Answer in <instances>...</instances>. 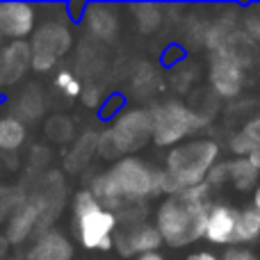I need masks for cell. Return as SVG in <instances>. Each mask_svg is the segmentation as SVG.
<instances>
[{
    "label": "cell",
    "instance_id": "15",
    "mask_svg": "<svg viewBox=\"0 0 260 260\" xmlns=\"http://www.w3.org/2000/svg\"><path fill=\"white\" fill-rule=\"evenodd\" d=\"M231 151L235 153V157H249L253 151L260 146V117L249 119L247 123H242L233 133L229 142Z\"/></svg>",
    "mask_w": 260,
    "mask_h": 260
},
{
    "label": "cell",
    "instance_id": "19",
    "mask_svg": "<svg viewBox=\"0 0 260 260\" xmlns=\"http://www.w3.org/2000/svg\"><path fill=\"white\" fill-rule=\"evenodd\" d=\"M55 85H57L69 99H78V96H82V85L69 71H59L57 78H55Z\"/></svg>",
    "mask_w": 260,
    "mask_h": 260
},
{
    "label": "cell",
    "instance_id": "21",
    "mask_svg": "<svg viewBox=\"0 0 260 260\" xmlns=\"http://www.w3.org/2000/svg\"><path fill=\"white\" fill-rule=\"evenodd\" d=\"M185 260H219V256L212 253V251H194V253H189Z\"/></svg>",
    "mask_w": 260,
    "mask_h": 260
},
{
    "label": "cell",
    "instance_id": "7",
    "mask_svg": "<svg viewBox=\"0 0 260 260\" xmlns=\"http://www.w3.org/2000/svg\"><path fill=\"white\" fill-rule=\"evenodd\" d=\"M151 135H153L151 112L133 110V112L119 117V121L112 126L108 137L112 139L114 153H126V151H135V148H142V144L146 139H151Z\"/></svg>",
    "mask_w": 260,
    "mask_h": 260
},
{
    "label": "cell",
    "instance_id": "10",
    "mask_svg": "<svg viewBox=\"0 0 260 260\" xmlns=\"http://www.w3.org/2000/svg\"><path fill=\"white\" fill-rule=\"evenodd\" d=\"M162 247V235L153 224L139 221L133 224L130 229L121 231L114 235V249L121 258H137L148 251H160Z\"/></svg>",
    "mask_w": 260,
    "mask_h": 260
},
{
    "label": "cell",
    "instance_id": "23",
    "mask_svg": "<svg viewBox=\"0 0 260 260\" xmlns=\"http://www.w3.org/2000/svg\"><path fill=\"white\" fill-rule=\"evenodd\" d=\"M249 162H251V165H253V167H256V169L260 171V146H258L256 151L251 153V155H249Z\"/></svg>",
    "mask_w": 260,
    "mask_h": 260
},
{
    "label": "cell",
    "instance_id": "11",
    "mask_svg": "<svg viewBox=\"0 0 260 260\" xmlns=\"http://www.w3.org/2000/svg\"><path fill=\"white\" fill-rule=\"evenodd\" d=\"M210 82L217 94L224 96V99L238 96L244 85V71H242V67H240L238 57L229 55L226 50H219V53L215 55V59H212Z\"/></svg>",
    "mask_w": 260,
    "mask_h": 260
},
{
    "label": "cell",
    "instance_id": "1",
    "mask_svg": "<svg viewBox=\"0 0 260 260\" xmlns=\"http://www.w3.org/2000/svg\"><path fill=\"white\" fill-rule=\"evenodd\" d=\"M212 189L206 183L171 194L157 206L155 229L162 235V244L180 249L194 244L206 233V219L212 208Z\"/></svg>",
    "mask_w": 260,
    "mask_h": 260
},
{
    "label": "cell",
    "instance_id": "16",
    "mask_svg": "<svg viewBox=\"0 0 260 260\" xmlns=\"http://www.w3.org/2000/svg\"><path fill=\"white\" fill-rule=\"evenodd\" d=\"M226 169H229V183L233 185L240 192H247V189H256L260 183V171L249 162V157H235V160L226 162Z\"/></svg>",
    "mask_w": 260,
    "mask_h": 260
},
{
    "label": "cell",
    "instance_id": "9",
    "mask_svg": "<svg viewBox=\"0 0 260 260\" xmlns=\"http://www.w3.org/2000/svg\"><path fill=\"white\" fill-rule=\"evenodd\" d=\"M37 30V7L30 3H0V39L25 41Z\"/></svg>",
    "mask_w": 260,
    "mask_h": 260
},
{
    "label": "cell",
    "instance_id": "17",
    "mask_svg": "<svg viewBox=\"0 0 260 260\" xmlns=\"http://www.w3.org/2000/svg\"><path fill=\"white\" fill-rule=\"evenodd\" d=\"M27 139V126L23 119L14 117H3L0 119V151L3 153H12L25 144Z\"/></svg>",
    "mask_w": 260,
    "mask_h": 260
},
{
    "label": "cell",
    "instance_id": "8",
    "mask_svg": "<svg viewBox=\"0 0 260 260\" xmlns=\"http://www.w3.org/2000/svg\"><path fill=\"white\" fill-rule=\"evenodd\" d=\"M48 201L44 197H35L27 201H18V206L12 210L7 219V229H5V242L9 244H21L39 229L41 217H44Z\"/></svg>",
    "mask_w": 260,
    "mask_h": 260
},
{
    "label": "cell",
    "instance_id": "2",
    "mask_svg": "<svg viewBox=\"0 0 260 260\" xmlns=\"http://www.w3.org/2000/svg\"><path fill=\"white\" fill-rule=\"evenodd\" d=\"M89 192L101 206L114 212L126 203H142L151 197H157L160 169L148 167V162L139 157H123L91 180Z\"/></svg>",
    "mask_w": 260,
    "mask_h": 260
},
{
    "label": "cell",
    "instance_id": "18",
    "mask_svg": "<svg viewBox=\"0 0 260 260\" xmlns=\"http://www.w3.org/2000/svg\"><path fill=\"white\" fill-rule=\"evenodd\" d=\"M260 240V212L253 206H247L238 210V226H235V240L233 244L247 247L251 242Z\"/></svg>",
    "mask_w": 260,
    "mask_h": 260
},
{
    "label": "cell",
    "instance_id": "24",
    "mask_svg": "<svg viewBox=\"0 0 260 260\" xmlns=\"http://www.w3.org/2000/svg\"><path fill=\"white\" fill-rule=\"evenodd\" d=\"M251 201H253L251 206H253V208H256V210L260 212V183H258V187L253 189V199H251Z\"/></svg>",
    "mask_w": 260,
    "mask_h": 260
},
{
    "label": "cell",
    "instance_id": "12",
    "mask_svg": "<svg viewBox=\"0 0 260 260\" xmlns=\"http://www.w3.org/2000/svg\"><path fill=\"white\" fill-rule=\"evenodd\" d=\"M235 226H238V208H233L231 203H212L206 219L203 240L215 247H231L235 240Z\"/></svg>",
    "mask_w": 260,
    "mask_h": 260
},
{
    "label": "cell",
    "instance_id": "3",
    "mask_svg": "<svg viewBox=\"0 0 260 260\" xmlns=\"http://www.w3.org/2000/svg\"><path fill=\"white\" fill-rule=\"evenodd\" d=\"M219 144L215 139L199 137L183 142L167 153L165 169H160V194H178L183 189L203 185L217 165Z\"/></svg>",
    "mask_w": 260,
    "mask_h": 260
},
{
    "label": "cell",
    "instance_id": "4",
    "mask_svg": "<svg viewBox=\"0 0 260 260\" xmlns=\"http://www.w3.org/2000/svg\"><path fill=\"white\" fill-rule=\"evenodd\" d=\"M73 231L78 242L91 251H112L117 235V212L103 208L89 189H80L71 197Z\"/></svg>",
    "mask_w": 260,
    "mask_h": 260
},
{
    "label": "cell",
    "instance_id": "22",
    "mask_svg": "<svg viewBox=\"0 0 260 260\" xmlns=\"http://www.w3.org/2000/svg\"><path fill=\"white\" fill-rule=\"evenodd\" d=\"M135 260H167V258L162 256L160 251H148V253H142V256H137Z\"/></svg>",
    "mask_w": 260,
    "mask_h": 260
},
{
    "label": "cell",
    "instance_id": "14",
    "mask_svg": "<svg viewBox=\"0 0 260 260\" xmlns=\"http://www.w3.org/2000/svg\"><path fill=\"white\" fill-rule=\"evenodd\" d=\"M32 50L27 41H9L5 48H0V80L14 82L30 69Z\"/></svg>",
    "mask_w": 260,
    "mask_h": 260
},
{
    "label": "cell",
    "instance_id": "13",
    "mask_svg": "<svg viewBox=\"0 0 260 260\" xmlns=\"http://www.w3.org/2000/svg\"><path fill=\"white\" fill-rule=\"evenodd\" d=\"M73 244L62 231H46L32 242L25 260H71Z\"/></svg>",
    "mask_w": 260,
    "mask_h": 260
},
{
    "label": "cell",
    "instance_id": "5",
    "mask_svg": "<svg viewBox=\"0 0 260 260\" xmlns=\"http://www.w3.org/2000/svg\"><path fill=\"white\" fill-rule=\"evenodd\" d=\"M153 135L151 139L157 146H178L187 135L197 133L203 126V119L187 105L178 101H165L151 112Z\"/></svg>",
    "mask_w": 260,
    "mask_h": 260
},
{
    "label": "cell",
    "instance_id": "20",
    "mask_svg": "<svg viewBox=\"0 0 260 260\" xmlns=\"http://www.w3.org/2000/svg\"><path fill=\"white\" fill-rule=\"evenodd\" d=\"M219 260H258V256L247 247L231 244V247H226V251L219 256Z\"/></svg>",
    "mask_w": 260,
    "mask_h": 260
},
{
    "label": "cell",
    "instance_id": "25",
    "mask_svg": "<svg viewBox=\"0 0 260 260\" xmlns=\"http://www.w3.org/2000/svg\"><path fill=\"white\" fill-rule=\"evenodd\" d=\"M9 260H14V258H9Z\"/></svg>",
    "mask_w": 260,
    "mask_h": 260
},
{
    "label": "cell",
    "instance_id": "6",
    "mask_svg": "<svg viewBox=\"0 0 260 260\" xmlns=\"http://www.w3.org/2000/svg\"><path fill=\"white\" fill-rule=\"evenodd\" d=\"M71 32L67 25L57 21H48L39 25L32 35L30 50H32V62L30 69L37 73H46L57 64V59L71 48Z\"/></svg>",
    "mask_w": 260,
    "mask_h": 260
}]
</instances>
